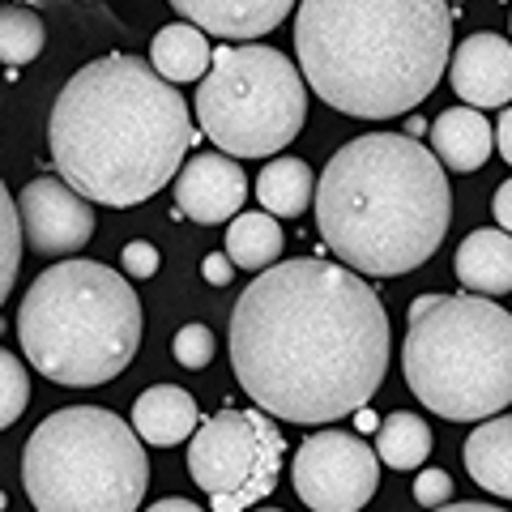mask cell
<instances>
[{
  "mask_svg": "<svg viewBox=\"0 0 512 512\" xmlns=\"http://www.w3.org/2000/svg\"><path fill=\"white\" fill-rule=\"evenodd\" d=\"M18 201L13 192H0V299L13 295V282H18V265H22V227L18 222Z\"/></svg>",
  "mask_w": 512,
  "mask_h": 512,
  "instance_id": "obj_24",
  "label": "cell"
},
{
  "mask_svg": "<svg viewBox=\"0 0 512 512\" xmlns=\"http://www.w3.org/2000/svg\"><path fill=\"white\" fill-rule=\"evenodd\" d=\"M18 5H69V0H18Z\"/></svg>",
  "mask_w": 512,
  "mask_h": 512,
  "instance_id": "obj_36",
  "label": "cell"
},
{
  "mask_svg": "<svg viewBox=\"0 0 512 512\" xmlns=\"http://www.w3.org/2000/svg\"><path fill=\"white\" fill-rule=\"evenodd\" d=\"M466 474L483 491L512 500V414L487 419L466 440Z\"/></svg>",
  "mask_w": 512,
  "mask_h": 512,
  "instance_id": "obj_19",
  "label": "cell"
},
{
  "mask_svg": "<svg viewBox=\"0 0 512 512\" xmlns=\"http://www.w3.org/2000/svg\"><path fill=\"white\" fill-rule=\"evenodd\" d=\"M491 214H495V222H500V231H508V235H512V180H504L500 188H495Z\"/></svg>",
  "mask_w": 512,
  "mask_h": 512,
  "instance_id": "obj_30",
  "label": "cell"
},
{
  "mask_svg": "<svg viewBox=\"0 0 512 512\" xmlns=\"http://www.w3.org/2000/svg\"><path fill=\"white\" fill-rule=\"evenodd\" d=\"M192 146L188 103L141 56H99L64 82L47 150L86 201L128 210L167 188Z\"/></svg>",
  "mask_w": 512,
  "mask_h": 512,
  "instance_id": "obj_2",
  "label": "cell"
},
{
  "mask_svg": "<svg viewBox=\"0 0 512 512\" xmlns=\"http://www.w3.org/2000/svg\"><path fill=\"white\" fill-rule=\"evenodd\" d=\"M120 261H124V274L128 278H154L158 274V248L146 244V239H133V244H124Z\"/></svg>",
  "mask_w": 512,
  "mask_h": 512,
  "instance_id": "obj_28",
  "label": "cell"
},
{
  "mask_svg": "<svg viewBox=\"0 0 512 512\" xmlns=\"http://www.w3.org/2000/svg\"><path fill=\"white\" fill-rule=\"evenodd\" d=\"M295 0H171V9L218 39H261L278 30Z\"/></svg>",
  "mask_w": 512,
  "mask_h": 512,
  "instance_id": "obj_14",
  "label": "cell"
},
{
  "mask_svg": "<svg viewBox=\"0 0 512 512\" xmlns=\"http://www.w3.org/2000/svg\"><path fill=\"white\" fill-rule=\"evenodd\" d=\"M231 274H235V261H231L227 252H210V256L201 261V278L210 282V286H227Z\"/></svg>",
  "mask_w": 512,
  "mask_h": 512,
  "instance_id": "obj_29",
  "label": "cell"
},
{
  "mask_svg": "<svg viewBox=\"0 0 512 512\" xmlns=\"http://www.w3.org/2000/svg\"><path fill=\"white\" fill-rule=\"evenodd\" d=\"M218 350V338L210 325H184L175 333V363L188 367V372H201V367H210Z\"/></svg>",
  "mask_w": 512,
  "mask_h": 512,
  "instance_id": "obj_26",
  "label": "cell"
},
{
  "mask_svg": "<svg viewBox=\"0 0 512 512\" xmlns=\"http://www.w3.org/2000/svg\"><path fill=\"white\" fill-rule=\"evenodd\" d=\"M367 427H376V419L367 410H359V431H367Z\"/></svg>",
  "mask_w": 512,
  "mask_h": 512,
  "instance_id": "obj_35",
  "label": "cell"
},
{
  "mask_svg": "<svg viewBox=\"0 0 512 512\" xmlns=\"http://www.w3.org/2000/svg\"><path fill=\"white\" fill-rule=\"evenodd\" d=\"M0 380H5V393H0V423L13 427L22 419V410L30 402V380H26V367L18 363L13 350H0Z\"/></svg>",
  "mask_w": 512,
  "mask_h": 512,
  "instance_id": "obj_25",
  "label": "cell"
},
{
  "mask_svg": "<svg viewBox=\"0 0 512 512\" xmlns=\"http://www.w3.org/2000/svg\"><path fill=\"white\" fill-rule=\"evenodd\" d=\"M453 188L444 163L406 133H363L325 163L316 227L355 274L397 278L444 244Z\"/></svg>",
  "mask_w": 512,
  "mask_h": 512,
  "instance_id": "obj_4",
  "label": "cell"
},
{
  "mask_svg": "<svg viewBox=\"0 0 512 512\" xmlns=\"http://www.w3.org/2000/svg\"><path fill=\"white\" fill-rule=\"evenodd\" d=\"M436 512H504V508H495V504H444Z\"/></svg>",
  "mask_w": 512,
  "mask_h": 512,
  "instance_id": "obj_34",
  "label": "cell"
},
{
  "mask_svg": "<svg viewBox=\"0 0 512 512\" xmlns=\"http://www.w3.org/2000/svg\"><path fill=\"white\" fill-rule=\"evenodd\" d=\"M133 427L137 436L154 448H171L188 436H197V402L180 384H154L137 397L133 406Z\"/></svg>",
  "mask_w": 512,
  "mask_h": 512,
  "instance_id": "obj_17",
  "label": "cell"
},
{
  "mask_svg": "<svg viewBox=\"0 0 512 512\" xmlns=\"http://www.w3.org/2000/svg\"><path fill=\"white\" fill-rule=\"evenodd\" d=\"M495 150V128L478 107H448L431 124V154L448 171H478Z\"/></svg>",
  "mask_w": 512,
  "mask_h": 512,
  "instance_id": "obj_15",
  "label": "cell"
},
{
  "mask_svg": "<svg viewBox=\"0 0 512 512\" xmlns=\"http://www.w3.org/2000/svg\"><path fill=\"white\" fill-rule=\"evenodd\" d=\"M495 146H500V154L512 163V107L504 111L500 120H495Z\"/></svg>",
  "mask_w": 512,
  "mask_h": 512,
  "instance_id": "obj_31",
  "label": "cell"
},
{
  "mask_svg": "<svg viewBox=\"0 0 512 512\" xmlns=\"http://www.w3.org/2000/svg\"><path fill=\"white\" fill-rule=\"evenodd\" d=\"M448 495H453V478H448L444 470H423L419 478H414V500H419L423 508H444Z\"/></svg>",
  "mask_w": 512,
  "mask_h": 512,
  "instance_id": "obj_27",
  "label": "cell"
},
{
  "mask_svg": "<svg viewBox=\"0 0 512 512\" xmlns=\"http://www.w3.org/2000/svg\"><path fill=\"white\" fill-rule=\"evenodd\" d=\"M457 282L466 286L470 295H508L512 291V235L500 227H483L470 231L457 248Z\"/></svg>",
  "mask_w": 512,
  "mask_h": 512,
  "instance_id": "obj_16",
  "label": "cell"
},
{
  "mask_svg": "<svg viewBox=\"0 0 512 512\" xmlns=\"http://www.w3.org/2000/svg\"><path fill=\"white\" fill-rule=\"evenodd\" d=\"M252 512H282V508H252Z\"/></svg>",
  "mask_w": 512,
  "mask_h": 512,
  "instance_id": "obj_37",
  "label": "cell"
},
{
  "mask_svg": "<svg viewBox=\"0 0 512 512\" xmlns=\"http://www.w3.org/2000/svg\"><path fill=\"white\" fill-rule=\"evenodd\" d=\"M231 367L256 410L286 423H333L367 410L389 372V316L338 261H282L235 299Z\"/></svg>",
  "mask_w": 512,
  "mask_h": 512,
  "instance_id": "obj_1",
  "label": "cell"
},
{
  "mask_svg": "<svg viewBox=\"0 0 512 512\" xmlns=\"http://www.w3.org/2000/svg\"><path fill=\"white\" fill-rule=\"evenodd\" d=\"M197 120L218 154H278L308 120V82L274 47H218L210 77L197 86Z\"/></svg>",
  "mask_w": 512,
  "mask_h": 512,
  "instance_id": "obj_8",
  "label": "cell"
},
{
  "mask_svg": "<svg viewBox=\"0 0 512 512\" xmlns=\"http://www.w3.org/2000/svg\"><path fill=\"white\" fill-rule=\"evenodd\" d=\"M448 77H453V90L466 107L483 111V107L512 103V43L491 35V30L461 39Z\"/></svg>",
  "mask_w": 512,
  "mask_h": 512,
  "instance_id": "obj_13",
  "label": "cell"
},
{
  "mask_svg": "<svg viewBox=\"0 0 512 512\" xmlns=\"http://www.w3.org/2000/svg\"><path fill=\"white\" fill-rule=\"evenodd\" d=\"M316 175L303 158H269L256 175V197H261L265 214L274 218H299L316 197Z\"/></svg>",
  "mask_w": 512,
  "mask_h": 512,
  "instance_id": "obj_20",
  "label": "cell"
},
{
  "mask_svg": "<svg viewBox=\"0 0 512 512\" xmlns=\"http://www.w3.org/2000/svg\"><path fill=\"white\" fill-rule=\"evenodd\" d=\"M299 73L342 116L389 120L436 90L453 56L448 0H299Z\"/></svg>",
  "mask_w": 512,
  "mask_h": 512,
  "instance_id": "obj_3",
  "label": "cell"
},
{
  "mask_svg": "<svg viewBox=\"0 0 512 512\" xmlns=\"http://www.w3.org/2000/svg\"><path fill=\"white\" fill-rule=\"evenodd\" d=\"M436 303H440V295H419V299H414L410 303V325H414V320H423L431 308H436Z\"/></svg>",
  "mask_w": 512,
  "mask_h": 512,
  "instance_id": "obj_33",
  "label": "cell"
},
{
  "mask_svg": "<svg viewBox=\"0 0 512 512\" xmlns=\"http://www.w3.org/2000/svg\"><path fill=\"white\" fill-rule=\"evenodd\" d=\"M18 342L47 380L69 389L107 384L141 346L137 291L99 261H60L22 295Z\"/></svg>",
  "mask_w": 512,
  "mask_h": 512,
  "instance_id": "obj_5",
  "label": "cell"
},
{
  "mask_svg": "<svg viewBox=\"0 0 512 512\" xmlns=\"http://www.w3.org/2000/svg\"><path fill=\"white\" fill-rule=\"evenodd\" d=\"M18 210L26 222L30 248L39 256H73L90 244L94 235V210L73 184L56 175H39L18 192Z\"/></svg>",
  "mask_w": 512,
  "mask_h": 512,
  "instance_id": "obj_11",
  "label": "cell"
},
{
  "mask_svg": "<svg viewBox=\"0 0 512 512\" xmlns=\"http://www.w3.org/2000/svg\"><path fill=\"white\" fill-rule=\"evenodd\" d=\"M402 372L410 393L440 419H500L512 406V312L483 295H440L406 333Z\"/></svg>",
  "mask_w": 512,
  "mask_h": 512,
  "instance_id": "obj_6",
  "label": "cell"
},
{
  "mask_svg": "<svg viewBox=\"0 0 512 512\" xmlns=\"http://www.w3.org/2000/svg\"><path fill=\"white\" fill-rule=\"evenodd\" d=\"M286 248V235L278 227L274 214H239L235 222H227V256L248 269V274H265V269L282 265L278 256Z\"/></svg>",
  "mask_w": 512,
  "mask_h": 512,
  "instance_id": "obj_21",
  "label": "cell"
},
{
  "mask_svg": "<svg viewBox=\"0 0 512 512\" xmlns=\"http://www.w3.org/2000/svg\"><path fill=\"white\" fill-rule=\"evenodd\" d=\"M146 512H205V508H197L192 500H158V504H150Z\"/></svg>",
  "mask_w": 512,
  "mask_h": 512,
  "instance_id": "obj_32",
  "label": "cell"
},
{
  "mask_svg": "<svg viewBox=\"0 0 512 512\" xmlns=\"http://www.w3.org/2000/svg\"><path fill=\"white\" fill-rule=\"evenodd\" d=\"M282 461V431L256 410H218L188 440V474L214 512H252L278 487Z\"/></svg>",
  "mask_w": 512,
  "mask_h": 512,
  "instance_id": "obj_9",
  "label": "cell"
},
{
  "mask_svg": "<svg viewBox=\"0 0 512 512\" xmlns=\"http://www.w3.org/2000/svg\"><path fill=\"white\" fill-rule=\"evenodd\" d=\"M291 483L312 512H359L376 495L380 453H372L355 431L325 427L299 444Z\"/></svg>",
  "mask_w": 512,
  "mask_h": 512,
  "instance_id": "obj_10",
  "label": "cell"
},
{
  "mask_svg": "<svg viewBox=\"0 0 512 512\" xmlns=\"http://www.w3.org/2000/svg\"><path fill=\"white\" fill-rule=\"evenodd\" d=\"M244 197H248V175L231 154H192L184 171L175 175V201L201 227L235 222Z\"/></svg>",
  "mask_w": 512,
  "mask_h": 512,
  "instance_id": "obj_12",
  "label": "cell"
},
{
  "mask_svg": "<svg viewBox=\"0 0 512 512\" xmlns=\"http://www.w3.org/2000/svg\"><path fill=\"white\" fill-rule=\"evenodd\" d=\"M376 431H380L376 453H380L384 466H393V470H419L431 453V427L410 410L389 414Z\"/></svg>",
  "mask_w": 512,
  "mask_h": 512,
  "instance_id": "obj_22",
  "label": "cell"
},
{
  "mask_svg": "<svg viewBox=\"0 0 512 512\" xmlns=\"http://www.w3.org/2000/svg\"><path fill=\"white\" fill-rule=\"evenodd\" d=\"M43 39L47 30L39 13H30L26 5H5V13H0V56L9 69H22L35 60L43 52Z\"/></svg>",
  "mask_w": 512,
  "mask_h": 512,
  "instance_id": "obj_23",
  "label": "cell"
},
{
  "mask_svg": "<svg viewBox=\"0 0 512 512\" xmlns=\"http://www.w3.org/2000/svg\"><path fill=\"white\" fill-rule=\"evenodd\" d=\"M22 487L39 512H137L150 461L133 423L103 406H64L30 431Z\"/></svg>",
  "mask_w": 512,
  "mask_h": 512,
  "instance_id": "obj_7",
  "label": "cell"
},
{
  "mask_svg": "<svg viewBox=\"0 0 512 512\" xmlns=\"http://www.w3.org/2000/svg\"><path fill=\"white\" fill-rule=\"evenodd\" d=\"M150 64L158 69V77L171 86H184V82H205L214 69V52L210 43H205V35L192 22H171L154 35L150 43Z\"/></svg>",
  "mask_w": 512,
  "mask_h": 512,
  "instance_id": "obj_18",
  "label": "cell"
}]
</instances>
